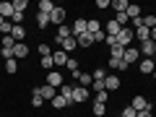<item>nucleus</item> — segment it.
<instances>
[{
  "label": "nucleus",
  "mask_w": 156,
  "mask_h": 117,
  "mask_svg": "<svg viewBox=\"0 0 156 117\" xmlns=\"http://www.w3.org/2000/svg\"><path fill=\"white\" fill-rule=\"evenodd\" d=\"M133 39H135V31H133V29H120V34H117V44L128 50V47L133 44Z\"/></svg>",
  "instance_id": "nucleus-1"
},
{
  "label": "nucleus",
  "mask_w": 156,
  "mask_h": 117,
  "mask_svg": "<svg viewBox=\"0 0 156 117\" xmlns=\"http://www.w3.org/2000/svg\"><path fill=\"white\" fill-rule=\"evenodd\" d=\"M130 107H133L135 112H146V109H154V107H151V101L146 99V96H133V101H130Z\"/></svg>",
  "instance_id": "nucleus-2"
},
{
  "label": "nucleus",
  "mask_w": 156,
  "mask_h": 117,
  "mask_svg": "<svg viewBox=\"0 0 156 117\" xmlns=\"http://www.w3.org/2000/svg\"><path fill=\"white\" fill-rule=\"evenodd\" d=\"M37 94L42 96L44 101H52L57 96V89H52V86H47V83H42V86H37Z\"/></svg>",
  "instance_id": "nucleus-3"
},
{
  "label": "nucleus",
  "mask_w": 156,
  "mask_h": 117,
  "mask_svg": "<svg viewBox=\"0 0 156 117\" xmlns=\"http://www.w3.org/2000/svg\"><path fill=\"white\" fill-rule=\"evenodd\" d=\"M138 52H140L143 57H154V55H156V42H151V39H146V42H140Z\"/></svg>",
  "instance_id": "nucleus-4"
},
{
  "label": "nucleus",
  "mask_w": 156,
  "mask_h": 117,
  "mask_svg": "<svg viewBox=\"0 0 156 117\" xmlns=\"http://www.w3.org/2000/svg\"><path fill=\"white\" fill-rule=\"evenodd\" d=\"M73 78H76V81L83 86V89H91V83H94V76H91V73H83V70L73 73Z\"/></svg>",
  "instance_id": "nucleus-5"
},
{
  "label": "nucleus",
  "mask_w": 156,
  "mask_h": 117,
  "mask_svg": "<svg viewBox=\"0 0 156 117\" xmlns=\"http://www.w3.org/2000/svg\"><path fill=\"white\" fill-rule=\"evenodd\" d=\"M47 86L60 89V86H62V73L60 70H50V73H47Z\"/></svg>",
  "instance_id": "nucleus-6"
},
{
  "label": "nucleus",
  "mask_w": 156,
  "mask_h": 117,
  "mask_svg": "<svg viewBox=\"0 0 156 117\" xmlns=\"http://www.w3.org/2000/svg\"><path fill=\"white\" fill-rule=\"evenodd\" d=\"M70 37H73L70 26H65V23H62V26H57V34H55V42H57V47H60L62 42H65V39H70Z\"/></svg>",
  "instance_id": "nucleus-7"
},
{
  "label": "nucleus",
  "mask_w": 156,
  "mask_h": 117,
  "mask_svg": "<svg viewBox=\"0 0 156 117\" xmlns=\"http://www.w3.org/2000/svg\"><path fill=\"white\" fill-rule=\"evenodd\" d=\"M50 23L62 26V23H65V8H57V5H55V11L50 13Z\"/></svg>",
  "instance_id": "nucleus-8"
},
{
  "label": "nucleus",
  "mask_w": 156,
  "mask_h": 117,
  "mask_svg": "<svg viewBox=\"0 0 156 117\" xmlns=\"http://www.w3.org/2000/svg\"><path fill=\"white\" fill-rule=\"evenodd\" d=\"M89 94H91L89 89H83V86H76V89H73V104H81V101H86V99H89Z\"/></svg>",
  "instance_id": "nucleus-9"
},
{
  "label": "nucleus",
  "mask_w": 156,
  "mask_h": 117,
  "mask_svg": "<svg viewBox=\"0 0 156 117\" xmlns=\"http://www.w3.org/2000/svg\"><path fill=\"white\" fill-rule=\"evenodd\" d=\"M86 23H89V18H76V23L70 26V31H73V37H81V34H86Z\"/></svg>",
  "instance_id": "nucleus-10"
},
{
  "label": "nucleus",
  "mask_w": 156,
  "mask_h": 117,
  "mask_svg": "<svg viewBox=\"0 0 156 117\" xmlns=\"http://www.w3.org/2000/svg\"><path fill=\"white\" fill-rule=\"evenodd\" d=\"M122 60L128 62V65H133V62L140 60V52L135 50V47H128V50H125V55H122Z\"/></svg>",
  "instance_id": "nucleus-11"
},
{
  "label": "nucleus",
  "mask_w": 156,
  "mask_h": 117,
  "mask_svg": "<svg viewBox=\"0 0 156 117\" xmlns=\"http://www.w3.org/2000/svg\"><path fill=\"white\" fill-rule=\"evenodd\" d=\"M96 42H94V34H81V37H78V47H83V50H89V47H94Z\"/></svg>",
  "instance_id": "nucleus-12"
},
{
  "label": "nucleus",
  "mask_w": 156,
  "mask_h": 117,
  "mask_svg": "<svg viewBox=\"0 0 156 117\" xmlns=\"http://www.w3.org/2000/svg\"><path fill=\"white\" fill-rule=\"evenodd\" d=\"M52 62H55V68L65 65V62H68V52L65 50H55V52H52Z\"/></svg>",
  "instance_id": "nucleus-13"
},
{
  "label": "nucleus",
  "mask_w": 156,
  "mask_h": 117,
  "mask_svg": "<svg viewBox=\"0 0 156 117\" xmlns=\"http://www.w3.org/2000/svg\"><path fill=\"white\" fill-rule=\"evenodd\" d=\"M115 89H120V78L107 73V78H104V91H115Z\"/></svg>",
  "instance_id": "nucleus-14"
},
{
  "label": "nucleus",
  "mask_w": 156,
  "mask_h": 117,
  "mask_svg": "<svg viewBox=\"0 0 156 117\" xmlns=\"http://www.w3.org/2000/svg\"><path fill=\"white\" fill-rule=\"evenodd\" d=\"M13 57H16V60H21V57H29V47H26V42H18V44L13 47Z\"/></svg>",
  "instance_id": "nucleus-15"
},
{
  "label": "nucleus",
  "mask_w": 156,
  "mask_h": 117,
  "mask_svg": "<svg viewBox=\"0 0 156 117\" xmlns=\"http://www.w3.org/2000/svg\"><path fill=\"white\" fill-rule=\"evenodd\" d=\"M125 13H128V18H130V21H138V18H143V13H140V5H135V3H130Z\"/></svg>",
  "instance_id": "nucleus-16"
},
{
  "label": "nucleus",
  "mask_w": 156,
  "mask_h": 117,
  "mask_svg": "<svg viewBox=\"0 0 156 117\" xmlns=\"http://www.w3.org/2000/svg\"><path fill=\"white\" fill-rule=\"evenodd\" d=\"M13 13H16V11H13V3H0V16L5 18V21H11Z\"/></svg>",
  "instance_id": "nucleus-17"
},
{
  "label": "nucleus",
  "mask_w": 156,
  "mask_h": 117,
  "mask_svg": "<svg viewBox=\"0 0 156 117\" xmlns=\"http://www.w3.org/2000/svg\"><path fill=\"white\" fill-rule=\"evenodd\" d=\"M104 34H107V37H117V34H120V23H117L115 18H112V21H107V26H104Z\"/></svg>",
  "instance_id": "nucleus-18"
},
{
  "label": "nucleus",
  "mask_w": 156,
  "mask_h": 117,
  "mask_svg": "<svg viewBox=\"0 0 156 117\" xmlns=\"http://www.w3.org/2000/svg\"><path fill=\"white\" fill-rule=\"evenodd\" d=\"M154 70H156V62L151 57H143L140 60V73H154Z\"/></svg>",
  "instance_id": "nucleus-19"
},
{
  "label": "nucleus",
  "mask_w": 156,
  "mask_h": 117,
  "mask_svg": "<svg viewBox=\"0 0 156 117\" xmlns=\"http://www.w3.org/2000/svg\"><path fill=\"white\" fill-rule=\"evenodd\" d=\"M37 11L39 13H52V11H55V3H52V0H39Z\"/></svg>",
  "instance_id": "nucleus-20"
},
{
  "label": "nucleus",
  "mask_w": 156,
  "mask_h": 117,
  "mask_svg": "<svg viewBox=\"0 0 156 117\" xmlns=\"http://www.w3.org/2000/svg\"><path fill=\"white\" fill-rule=\"evenodd\" d=\"M109 68H112V70H128V62H125V60H117V57H109Z\"/></svg>",
  "instance_id": "nucleus-21"
},
{
  "label": "nucleus",
  "mask_w": 156,
  "mask_h": 117,
  "mask_svg": "<svg viewBox=\"0 0 156 117\" xmlns=\"http://www.w3.org/2000/svg\"><path fill=\"white\" fill-rule=\"evenodd\" d=\"M11 37H13V42H23V37H26V29L23 26H13V31H11Z\"/></svg>",
  "instance_id": "nucleus-22"
},
{
  "label": "nucleus",
  "mask_w": 156,
  "mask_h": 117,
  "mask_svg": "<svg viewBox=\"0 0 156 117\" xmlns=\"http://www.w3.org/2000/svg\"><path fill=\"white\" fill-rule=\"evenodd\" d=\"M50 104H52V107H55V109H62V107H70V104H73V101H68V99H65V96H60V94H57V96H55V99H52V101H50Z\"/></svg>",
  "instance_id": "nucleus-23"
},
{
  "label": "nucleus",
  "mask_w": 156,
  "mask_h": 117,
  "mask_svg": "<svg viewBox=\"0 0 156 117\" xmlns=\"http://www.w3.org/2000/svg\"><path fill=\"white\" fill-rule=\"evenodd\" d=\"M128 5H130L128 0H112L109 8H115V13H125V11H128Z\"/></svg>",
  "instance_id": "nucleus-24"
},
{
  "label": "nucleus",
  "mask_w": 156,
  "mask_h": 117,
  "mask_svg": "<svg viewBox=\"0 0 156 117\" xmlns=\"http://www.w3.org/2000/svg\"><path fill=\"white\" fill-rule=\"evenodd\" d=\"M37 26L39 29H47V26H50V13H39L37 11Z\"/></svg>",
  "instance_id": "nucleus-25"
},
{
  "label": "nucleus",
  "mask_w": 156,
  "mask_h": 117,
  "mask_svg": "<svg viewBox=\"0 0 156 117\" xmlns=\"http://www.w3.org/2000/svg\"><path fill=\"white\" fill-rule=\"evenodd\" d=\"M86 31H89V34H94V37H96V34H99V31H104V29L99 26V21H94V18H89V23H86Z\"/></svg>",
  "instance_id": "nucleus-26"
},
{
  "label": "nucleus",
  "mask_w": 156,
  "mask_h": 117,
  "mask_svg": "<svg viewBox=\"0 0 156 117\" xmlns=\"http://www.w3.org/2000/svg\"><path fill=\"white\" fill-rule=\"evenodd\" d=\"M57 94H60V96H65L68 101H73V86H68V83H62V86H60V91H57Z\"/></svg>",
  "instance_id": "nucleus-27"
},
{
  "label": "nucleus",
  "mask_w": 156,
  "mask_h": 117,
  "mask_svg": "<svg viewBox=\"0 0 156 117\" xmlns=\"http://www.w3.org/2000/svg\"><path fill=\"white\" fill-rule=\"evenodd\" d=\"M115 21L120 23V29H128V23H130V18H128V13H115Z\"/></svg>",
  "instance_id": "nucleus-28"
},
{
  "label": "nucleus",
  "mask_w": 156,
  "mask_h": 117,
  "mask_svg": "<svg viewBox=\"0 0 156 117\" xmlns=\"http://www.w3.org/2000/svg\"><path fill=\"white\" fill-rule=\"evenodd\" d=\"M60 47H62L65 52H70V50H76V47H78V39H76V37H70V39H65Z\"/></svg>",
  "instance_id": "nucleus-29"
},
{
  "label": "nucleus",
  "mask_w": 156,
  "mask_h": 117,
  "mask_svg": "<svg viewBox=\"0 0 156 117\" xmlns=\"http://www.w3.org/2000/svg\"><path fill=\"white\" fill-rule=\"evenodd\" d=\"M140 23H143L146 29H154V26H156V16H151V13H146V16L140 18Z\"/></svg>",
  "instance_id": "nucleus-30"
},
{
  "label": "nucleus",
  "mask_w": 156,
  "mask_h": 117,
  "mask_svg": "<svg viewBox=\"0 0 156 117\" xmlns=\"http://www.w3.org/2000/svg\"><path fill=\"white\" fill-rule=\"evenodd\" d=\"M29 8V0H13V11L16 13H23Z\"/></svg>",
  "instance_id": "nucleus-31"
},
{
  "label": "nucleus",
  "mask_w": 156,
  "mask_h": 117,
  "mask_svg": "<svg viewBox=\"0 0 156 117\" xmlns=\"http://www.w3.org/2000/svg\"><path fill=\"white\" fill-rule=\"evenodd\" d=\"M16 70H18V62H16V57L5 60V73H16Z\"/></svg>",
  "instance_id": "nucleus-32"
},
{
  "label": "nucleus",
  "mask_w": 156,
  "mask_h": 117,
  "mask_svg": "<svg viewBox=\"0 0 156 117\" xmlns=\"http://www.w3.org/2000/svg\"><path fill=\"white\" fill-rule=\"evenodd\" d=\"M94 115H96V117H104V115H107V104H99V101H94Z\"/></svg>",
  "instance_id": "nucleus-33"
},
{
  "label": "nucleus",
  "mask_w": 156,
  "mask_h": 117,
  "mask_svg": "<svg viewBox=\"0 0 156 117\" xmlns=\"http://www.w3.org/2000/svg\"><path fill=\"white\" fill-rule=\"evenodd\" d=\"M13 47H16V42H13L11 34H8V37H3V50H11V52H13Z\"/></svg>",
  "instance_id": "nucleus-34"
},
{
  "label": "nucleus",
  "mask_w": 156,
  "mask_h": 117,
  "mask_svg": "<svg viewBox=\"0 0 156 117\" xmlns=\"http://www.w3.org/2000/svg\"><path fill=\"white\" fill-rule=\"evenodd\" d=\"M37 52H39L42 57H50V55H52L55 50H50V44H39V47H37Z\"/></svg>",
  "instance_id": "nucleus-35"
},
{
  "label": "nucleus",
  "mask_w": 156,
  "mask_h": 117,
  "mask_svg": "<svg viewBox=\"0 0 156 117\" xmlns=\"http://www.w3.org/2000/svg\"><path fill=\"white\" fill-rule=\"evenodd\" d=\"M65 68H68V70H70V73H78V60H73V57H68Z\"/></svg>",
  "instance_id": "nucleus-36"
},
{
  "label": "nucleus",
  "mask_w": 156,
  "mask_h": 117,
  "mask_svg": "<svg viewBox=\"0 0 156 117\" xmlns=\"http://www.w3.org/2000/svg\"><path fill=\"white\" fill-rule=\"evenodd\" d=\"M42 104H44V99H42V96H39L37 91H34V96H31V107H37V109H39Z\"/></svg>",
  "instance_id": "nucleus-37"
},
{
  "label": "nucleus",
  "mask_w": 156,
  "mask_h": 117,
  "mask_svg": "<svg viewBox=\"0 0 156 117\" xmlns=\"http://www.w3.org/2000/svg\"><path fill=\"white\" fill-rule=\"evenodd\" d=\"M122 55H125V47H112V57L122 60Z\"/></svg>",
  "instance_id": "nucleus-38"
},
{
  "label": "nucleus",
  "mask_w": 156,
  "mask_h": 117,
  "mask_svg": "<svg viewBox=\"0 0 156 117\" xmlns=\"http://www.w3.org/2000/svg\"><path fill=\"white\" fill-rule=\"evenodd\" d=\"M107 99H109V91H99V94H96V101H99V104H107Z\"/></svg>",
  "instance_id": "nucleus-39"
},
{
  "label": "nucleus",
  "mask_w": 156,
  "mask_h": 117,
  "mask_svg": "<svg viewBox=\"0 0 156 117\" xmlns=\"http://www.w3.org/2000/svg\"><path fill=\"white\" fill-rule=\"evenodd\" d=\"M135 115H138V112H135L133 107H125V109L120 112V117H135Z\"/></svg>",
  "instance_id": "nucleus-40"
},
{
  "label": "nucleus",
  "mask_w": 156,
  "mask_h": 117,
  "mask_svg": "<svg viewBox=\"0 0 156 117\" xmlns=\"http://www.w3.org/2000/svg\"><path fill=\"white\" fill-rule=\"evenodd\" d=\"M104 78H107V70L96 68V70H94V81H104Z\"/></svg>",
  "instance_id": "nucleus-41"
},
{
  "label": "nucleus",
  "mask_w": 156,
  "mask_h": 117,
  "mask_svg": "<svg viewBox=\"0 0 156 117\" xmlns=\"http://www.w3.org/2000/svg\"><path fill=\"white\" fill-rule=\"evenodd\" d=\"M42 68H55V62H52V55H50V57H42Z\"/></svg>",
  "instance_id": "nucleus-42"
},
{
  "label": "nucleus",
  "mask_w": 156,
  "mask_h": 117,
  "mask_svg": "<svg viewBox=\"0 0 156 117\" xmlns=\"http://www.w3.org/2000/svg\"><path fill=\"white\" fill-rule=\"evenodd\" d=\"M112 5V0H96V8H99V11H101V8H109Z\"/></svg>",
  "instance_id": "nucleus-43"
},
{
  "label": "nucleus",
  "mask_w": 156,
  "mask_h": 117,
  "mask_svg": "<svg viewBox=\"0 0 156 117\" xmlns=\"http://www.w3.org/2000/svg\"><path fill=\"white\" fill-rule=\"evenodd\" d=\"M135 117H154V109H146V112H138Z\"/></svg>",
  "instance_id": "nucleus-44"
},
{
  "label": "nucleus",
  "mask_w": 156,
  "mask_h": 117,
  "mask_svg": "<svg viewBox=\"0 0 156 117\" xmlns=\"http://www.w3.org/2000/svg\"><path fill=\"white\" fill-rule=\"evenodd\" d=\"M151 42H156V26L151 29Z\"/></svg>",
  "instance_id": "nucleus-45"
},
{
  "label": "nucleus",
  "mask_w": 156,
  "mask_h": 117,
  "mask_svg": "<svg viewBox=\"0 0 156 117\" xmlns=\"http://www.w3.org/2000/svg\"><path fill=\"white\" fill-rule=\"evenodd\" d=\"M3 23H5V18H3V16H0V29H3Z\"/></svg>",
  "instance_id": "nucleus-46"
},
{
  "label": "nucleus",
  "mask_w": 156,
  "mask_h": 117,
  "mask_svg": "<svg viewBox=\"0 0 156 117\" xmlns=\"http://www.w3.org/2000/svg\"><path fill=\"white\" fill-rule=\"evenodd\" d=\"M151 76H154V81H156V70H154V73H151Z\"/></svg>",
  "instance_id": "nucleus-47"
},
{
  "label": "nucleus",
  "mask_w": 156,
  "mask_h": 117,
  "mask_svg": "<svg viewBox=\"0 0 156 117\" xmlns=\"http://www.w3.org/2000/svg\"><path fill=\"white\" fill-rule=\"evenodd\" d=\"M151 60H154V62H156V55H154V57H151Z\"/></svg>",
  "instance_id": "nucleus-48"
}]
</instances>
